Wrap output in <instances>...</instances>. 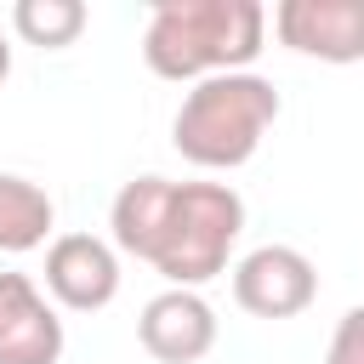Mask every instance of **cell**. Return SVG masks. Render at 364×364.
<instances>
[{"label":"cell","mask_w":364,"mask_h":364,"mask_svg":"<svg viewBox=\"0 0 364 364\" xmlns=\"http://www.w3.org/2000/svg\"><path fill=\"white\" fill-rule=\"evenodd\" d=\"M114 250L148 262L171 290H199L228 273V256L245 233V199L228 182H171L131 176L108 205Z\"/></svg>","instance_id":"1"},{"label":"cell","mask_w":364,"mask_h":364,"mask_svg":"<svg viewBox=\"0 0 364 364\" xmlns=\"http://www.w3.org/2000/svg\"><path fill=\"white\" fill-rule=\"evenodd\" d=\"M267 40V11L256 0H159L142 28V63L159 80H216L245 74Z\"/></svg>","instance_id":"2"},{"label":"cell","mask_w":364,"mask_h":364,"mask_svg":"<svg viewBox=\"0 0 364 364\" xmlns=\"http://www.w3.org/2000/svg\"><path fill=\"white\" fill-rule=\"evenodd\" d=\"M279 108L284 102L273 91V80H262L250 68L245 74H216V80L188 85L182 108L171 119V142L199 171H239L262 148V136L273 131Z\"/></svg>","instance_id":"3"},{"label":"cell","mask_w":364,"mask_h":364,"mask_svg":"<svg viewBox=\"0 0 364 364\" xmlns=\"http://www.w3.org/2000/svg\"><path fill=\"white\" fill-rule=\"evenodd\" d=\"M233 301L250 318H296L318 301V267L296 245H256L233 262Z\"/></svg>","instance_id":"4"},{"label":"cell","mask_w":364,"mask_h":364,"mask_svg":"<svg viewBox=\"0 0 364 364\" xmlns=\"http://www.w3.org/2000/svg\"><path fill=\"white\" fill-rule=\"evenodd\" d=\"M273 34L296 57L318 63H358L364 57V0H279Z\"/></svg>","instance_id":"5"},{"label":"cell","mask_w":364,"mask_h":364,"mask_svg":"<svg viewBox=\"0 0 364 364\" xmlns=\"http://www.w3.org/2000/svg\"><path fill=\"white\" fill-rule=\"evenodd\" d=\"M46 296L68 313H97L119 296V250L97 233H57L46 245Z\"/></svg>","instance_id":"6"},{"label":"cell","mask_w":364,"mask_h":364,"mask_svg":"<svg viewBox=\"0 0 364 364\" xmlns=\"http://www.w3.org/2000/svg\"><path fill=\"white\" fill-rule=\"evenodd\" d=\"M136 341L159 364H199L216 347V307L199 290H159L136 313Z\"/></svg>","instance_id":"7"},{"label":"cell","mask_w":364,"mask_h":364,"mask_svg":"<svg viewBox=\"0 0 364 364\" xmlns=\"http://www.w3.org/2000/svg\"><path fill=\"white\" fill-rule=\"evenodd\" d=\"M63 318L28 273H0V364H57Z\"/></svg>","instance_id":"8"},{"label":"cell","mask_w":364,"mask_h":364,"mask_svg":"<svg viewBox=\"0 0 364 364\" xmlns=\"http://www.w3.org/2000/svg\"><path fill=\"white\" fill-rule=\"evenodd\" d=\"M57 222V205L40 182L28 176H11L0 171V250L6 256H23V250H40L46 233Z\"/></svg>","instance_id":"9"},{"label":"cell","mask_w":364,"mask_h":364,"mask_svg":"<svg viewBox=\"0 0 364 364\" xmlns=\"http://www.w3.org/2000/svg\"><path fill=\"white\" fill-rule=\"evenodd\" d=\"M85 23H91V11H85L80 0H17V6H11V28H17L28 46H40V51L74 46V40L85 34Z\"/></svg>","instance_id":"10"},{"label":"cell","mask_w":364,"mask_h":364,"mask_svg":"<svg viewBox=\"0 0 364 364\" xmlns=\"http://www.w3.org/2000/svg\"><path fill=\"white\" fill-rule=\"evenodd\" d=\"M324 364H364V307H347V313L336 318Z\"/></svg>","instance_id":"11"},{"label":"cell","mask_w":364,"mask_h":364,"mask_svg":"<svg viewBox=\"0 0 364 364\" xmlns=\"http://www.w3.org/2000/svg\"><path fill=\"white\" fill-rule=\"evenodd\" d=\"M11 80V46H6V34H0V85Z\"/></svg>","instance_id":"12"}]
</instances>
